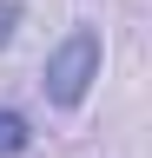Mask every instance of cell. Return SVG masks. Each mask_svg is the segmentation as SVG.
I'll return each mask as SVG.
<instances>
[{"instance_id": "6da1fadb", "label": "cell", "mask_w": 152, "mask_h": 158, "mask_svg": "<svg viewBox=\"0 0 152 158\" xmlns=\"http://www.w3.org/2000/svg\"><path fill=\"white\" fill-rule=\"evenodd\" d=\"M99 27H73L60 46L46 53V73H40V92H46V106H60V112H80L86 106V92H93V79H99Z\"/></svg>"}, {"instance_id": "3957f363", "label": "cell", "mask_w": 152, "mask_h": 158, "mask_svg": "<svg viewBox=\"0 0 152 158\" xmlns=\"http://www.w3.org/2000/svg\"><path fill=\"white\" fill-rule=\"evenodd\" d=\"M20 13H27L20 0H0V46H7V40H13V27H20Z\"/></svg>"}, {"instance_id": "7a4b0ae2", "label": "cell", "mask_w": 152, "mask_h": 158, "mask_svg": "<svg viewBox=\"0 0 152 158\" xmlns=\"http://www.w3.org/2000/svg\"><path fill=\"white\" fill-rule=\"evenodd\" d=\"M20 152H33V118L20 106H0V158H20Z\"/></svg>"}]
</instances>
